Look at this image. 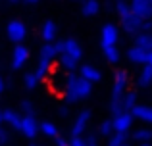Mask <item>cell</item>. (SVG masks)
<instances>
[{
	"mask_svg": "<svg viewBox=\"0 0 152 146\" xmlns=\"http://www.w3.org/2000/svg\"><path fill=\"white\" fill-rule=\"evenodd\" d=\"M39 83H41V79L35 75V71H27L25 75H23V85H25V89H27V90L37 89Z\"/></svg>",
	"mask_w": 152,
	"mask_h": 146,
	"instance_id": "26",
	"label": "cell"
},
{
	"mask_svg": "<svg viewBox=\"0 0 152 146\" xmlns=\"http://www.w3.org/2000/svg\"><path fill=\"white\" fill-rule=\"evenodd\" d=\"M0 125H4V119H2V108H0Z\"/></svg>",
	"mask_w": 152,
	"mask_h": 146,
	"instance_id": "37",
	"label": "cell"
},
{
	"mask_svg": "<svg viewBox=\"0 0 152 146\" xmlns=\"http://www.w3.org/2000/svg\"><path fill=\"white\" fill-rule=\"evenodd\" d=\"M2 119H4V125L14 131H19V123H21V113L15 112V110H2Z\"/></svg>",
	"mask_w": 152,
	"mask_h": 146,
	"instance_id": "15",
	"label": "cell"
},
{
	"mask_svg": "<svg viewBox=\"0 0 152 146\" xmlns=\"http://www.w3.org/2000/svg\"><path fill=\"white\" fill-rule=\"evenodd\" d=\"M12 2H18V0H12Z\"/></svg>",
	"mask_w": 152,
	"mask_h": 146,
	"instance_id": "42",
	"label": "cell"
},
{
	"mask_svg": "<svg viewBox=\"0 0 152 146\" xmlns=\"http://www.w3.org/2000/svg\"><path fill=\"white\" fill-rule=\"evenodd\" d=\"M19 133H21L25 139L33 140L39 137V121L35 115H21V123H19Z\"/></svg>",
	"mask_w": 152,
	"mask_h": 146,
	"instance_id": "6",
	"label": "cell"
},
{
	"mask_svg": "<svg viewBox=\"0 0 152 146\" xmlns=\"http://www.w3.org/2000/svg\"><path fill=\"white\" fill-rule=\"evenodd\" d=\"M119 42V27L115 23H104L100 31V48L118 46Z\"/></svg>",
	"mask_w": 152,
	"mask_h": 146,
	"instance_id": "4",
	"label": "cell"
},
{
	"mask_svg": "<svg viewBox=\"0 0 152 146\" xmlns=\"http://www.w3.org/2000/svg\"><path fill=\"white\" fill-rule=\"evenodd\" d=\"M6 35H8V38H10L12 42H23L25 41V37H27V27H25V23L23 21H19V19H12L10 23H8V27H6Z\"/></svg>",
	"mask_w": 152,
	"mask_h": 146,
	"instance_id": "8",
	"label": "cell"
},
{
	"mask_svg": "<svg viewBox=\"0 0 152 146\" xmlns=\"http://www.w3.org/2000/svg\"><path fill=\"white\" fill-rule=\"evenodd\" d=\"M8 140H10V133H8V129L4 125H0V146L8 144Z\"/></svg>",
	"mask_w": 152,
	"mask_h": 146,
	"instance_id": "29",
	"label": "cell"
},
{
	"mask_svg": "<svg viewBox=\"0 0 152 146\" xmlns=\"http://www.w3.org/2000/svg\"><path fill=\"white\" fill-rule=\"evenodd\" d=\"M112 123H114V131H119V133H129L133 129V123H135V117L131 112H118L115 115H112Z\"/></svg>",
	"mask_w": 152,
	"mask_h": 146,
	"instance_id": "5",
	"label": "cell"
},
{
	"mask_svg": "<svg viewBox=\"0 0 152 146\" xmlns=\"http://www.w3.org/2000/svg\"><path fill=\"white\" fill-rule=\"evenodd\" d=\"M125 142H127V133H119V131H114L106 139V146H123Z\"/></svg>",
	"mask_w": 152,
	"mask_h": 146,
	"instance_id": "25",
	"label": "cell"
},
{
	"mask_svg": "<svg viewBox=\"0 0 152 146\" xmlns=\"http://www.w3.org/2000/svg\"><path fill=\"white\" fill-rule=\"evenodd\" d=\"M102 54L110 64H118L121 60V52H119V46H108V48H102Z\"/></svg>",
	"mask_w": 152,
	"mask_h": 146,
	"instance_id": "24",
	"label": "cell"
},
{
	"mask_svg": "<svg viewBox=\"0 0 152 146\" xmlns=\"http://www.w3.org/2000/svg\"><path fill=\"white\" fill-rule=\"evenodd\" d=\"M91 117H93L91 110H81V112L75 115V121H73V125H71V137L83 135V133L87 131V127H89V123H91Z\"/></svg>",
	"mask_w": 152,
	"mask_h": 146,
	"instance_id": "10",
	"label": "cell"
},
{
	"mask_svg": "<svg viewBox=\"0 0 152 146\" xmlns=\"http://www.w3.org/2000/svg\"><path fill=\"white\" fill-rule=\"evenodd\" d=\"M50 68H52V62H50V60H46V58H39L37 68H35L33 71H35V75H37V77L42 81V79H45V75H48Z\"/></svg>",
	"mask_w": 152,
	"mask_h": 146,
	"instance_id": "23",
	"label": "cell"
},
{
	"mask_svg": "<svg viewBox=\"0 0 152 146\" xmlns=\"http://www.w3.org/2000/svg\"><path fill=\"white\" fill-rule=\"evenodd\" d=\"M58 113H60V115H67V113H69V106H67V104L60 106V108H58Z\"/></svg>",
	"mask_w": 152,
	"mask_h": 146,
	"instance_id": "33",
	"label": "cell"
},
{
	"mask_svg": "<svg viewBox=\"0 0 152 146\" xmlns=\"http://www.w3.org/2000/svg\"><path fill=\"white\" fill-rule=\"evenodd\" d=\"M79 75H81L83 79H87V81H91L94 85V83H98L102 79V73L100 69L96 68V65H91V64H85V65H79Z\"/></svg>",
	"mask_w": 152,
	"mask_h": 146,
	"instance_id": "14",
	"label": "cell"
},
{
	"mask_svg": "<svg viewBox=\"0 0 152 146\" xmlns=\"http://www.w3.org/2000/svg\"><path fill=\"white\" fill-rule=\"evenodd\" d=\"M115 2H118V0H115Z\"/></svg>",
	"mask_w": 152,
	"mask_h": 146,
	"instance_id": "45",
	"label": "cell"
},
{
	"mask_svg": "<svg viewBox=\"0 0 152 146\" xmlns=\"http://www.w3.org/2000/svg\"><path fill=\"white\" fill-rule=\"evenodd\" d=\"M31 146H42V144H37V142H33V144H31Z\"/></svg>",
	"mask_w": 152,
	"mask_h": 146,
	"instance_id": "40",
	"label": "cell"
},
{
	"mask_svg": "<svg viewBox=\"0 0 152 146\" xmlns=\"http://www.w3.org/2000/svg\"><path fill=\"white\" fill-rule=\"evenodd\" d=\"M54 142H56V146H69V140L64 139V137H60V135L54 139Z\"/></svg>",
	"mask_w": 152,
	"mask_h": 146,
	"instance_id": "32",
	"label": "cell"
},
{
	"mask_svg": "<svg viewBox=\"0 0 152 146\" xmlns=\"http://www.w3.org/2000/svg\"><path fill=\"white\" fill-rule=\"evenodd\" d=\"M123 146H133V144H129V142H125V144H123Z\"/></svg>",
	"mask_w": 152,
	"mask_h": 146,
	"instance_id": "41",
	"label": "cell"
},
{
	"mask_svg": "<svg viewBox=\"0 0 152 146\" xmlns=\"http://www.w3.org/2000/svg\"><path fill=\"white\" fill-rule=\"evenodd\" d=\"M129 10L141 19H152V0H127Z\"/></svg>",
	"mask_w": 152,
	"mask_h": 146,
	"instance_id": "11",
	"label": "cell"
},
{
	"mask_svg": "<svg viewBox=\"0 0 152 146\" xmlns=\"http://www.w3.org/2000/svg\"><path fill=\"white\" fill-rule=\"evenodd\" d=\"M4 89H6V83H4V79L0 77V96L4 94Z\"/></svg>",
	"mask_w": 152,
	"mask_h": 146,
	"instance_id": "35",
	"label": "cell"
},
{
	"mask_svg": "<svg viewBox=\"0 0 152 146\" xmlns=\"http://www.w3.org/2000/svg\"><path fill=\"white\" fill-rule=\"evenodd\" d=\"M139 146H152V142H141Z\"/></svg>",
	"mask_w": 152,
	"mask_h": 146,
	"instance_id": "39",
	"label": "cell"
},
{
	"mask_svg": "<svg viewBox=\"0 0 152 146\" xmlns=\"http://www.w3.org/2000/svg\"><path fill=\"white\" fill-rule=\"evenodd\" d=\"M39 131H41L46 139H56V137L60 135L58 125H56L54 121H42V123H39Z\"/></svg>",
	"mask_w": 152,
	"mask_h": 146,
	"instance_id": "21",
	"label": "cell"
},
{
	"mask_svg": "<svg viewBox=\"0 0 152 146\" xmlns=\"http://www.w3.org/2000/svg\"><path fill=\"white\" fill-rule=\"evenodd\" d=\"M73 2H77V0H73Z\"/></svg>",
	"mask_w": 152,
	"mask_h": 146,
	"instance_id": "44",
	"label": "cell"
},
{
	"mask_svg": "<svg viewBox=\"0 0 152 146\" xmlns=\"http://www.w3.org/2000/svg\"><path fill=\"white\" fill-rule=\"evenodd\" d=\"M133 44L141 46V48L145 50H150L152 48V35L150 33H145V31H139L137 35H133Z\"/></svg>",
	"mask_w": 152,
	"mask_h": 146,
	"instance_id": "22",
	"label": "cell"
},
{
	"mask_svg": "<svg viewBox=\"0 0 152 146\" xmlns=\"http://www.w3.org/2000/svg\"><path fill=\"white\" fill-rule=\"evenodd\" d=\"M69 146H87V139H83V135L71 137V139H69Z\"/></svg>",
	"mask_w": 152,
	"mask_h": 146,
	"instance_id": "30",
	"label": "cell"
},
{
	"mask_svg": "<svg viewBox=\"0 0 152 146\" xmlns=\"http://www.w3.org/2000/svg\"><path fill=\"white\" fill-rule=\"evenodd\" d=\"M150 35H152V29H150Z\"/></svg>",
	"mask_w": 152,
	"mask_h": 146,
	"instance_id": "43",
	"label": "cell"
},
{
	"mask_svg": "<svg viewBox=\"0 0 152 146\" xmlns=\"http://www.w3.org/2000/svg\"><path fill=\"white\" fill-rule=\"evenodd\" d=\"M129 89V73L119 69V71L114 73V83H112V102H119V96H121L125 90Z\"/></svg>",
	"mask_w": 152,
	"mask_h": 146,
	"instance_id": "3",
	"label": "cell"
},
{
	"mask_svg": "<svg viewBox=\"0 0 152 146\" xmlns=\"http://www.w3.org/2000/svg\"><path fill=\"white\" fill-rule=\"evenodd\" d=\"M150 29H152V19H142L141 31H145V33H150Z\"/></svg>",
	"mask_w": 152,
	"mask_h": 146,
	"instance_id": "31",
	"label": "cell"
},
{
	"mask_svg": "<svg viewBox=\"0 0 152 146\" xmlns=\"http://www.w3.org/2000/svg\"><path fill=\"white\" fill-rule=\"evenodd\" d=\"M93 92V83L83 79L79 73L71 71L66 75L64 79V86H62V94L66 98L67 104H73V102H79V100H85V98L91 96Z\"/></svg>",
	"mask_w": 152,
	"mask_h": 146,
	"instance_id": "2",
	"label": "cell"
},
{
	"mask_svg": "<svg viewBox=\"0 0 152 146\" xmlns=\"http://www.w3.org/2000/svg\"><path fill=\"white\" fill-rule=\"evenodd\" d=\"M54 46H56V52H58L56 58L60 62V68L67 73L77 71L83 60V46L75 38H66V41L54 42Z\"/></svg>",
	"mask_w": 152,
	"mask_h": 146,
	"instance_id": "1",
	"label": "cell"
},
{
	"mask_svg": "<svg viewBox=\"0 0 152 146\" xmlns=\"http://www.w3.org/2000/svg\"><path fill=\"white\" fill-rule=\"evenodd\" d=\"M131 113H133V117L137 121H141V123L145 125H152V106L150 104H135L133 110H131Z\"/></svg>",
	"mask_w": 152,
	"mask_h": 146,
	"instance_id": "13",
	"label": "cell"
},
{
	"mask_svg": "<svg viewBox=\"0 0 152 146\" xmlns=\"http://www.w3.org/2000/svg\"><path fill=\"white\" fill-rule=\"evenodd\" d=\"M119 21H121V29H123V33H127V35H137L139 31H141V25H142V19L139 17V15H135L133 12H127V14H123L121 17H119Z\"/></svg>",
	"mask_w": 152,
	"mask_h": 146,
	"instance_id": "7",
	"label": "cell"
},
{
	"mask_svg": "<svg viewBox=\"0 0 152 146\" xmlns=\"http://www.w3.org/2000/svg\"><path fill=\"white\" fill-rule=\"evenodd\" d=\"M19 113L21 115H35V104L31 100H23L19 104Z\"/></svg>",
	"mask_w": 152,
	"mask_h": 146,
	"instance_id": "28",
	"label": "cell"
},
{
	"mask_svg": "<svg viewBox=\"0 0 152 146\" xmlns=\"http://www.w3.org/2000/svg\"><path fill=\"white\" fill-rule=\"evenodd\" d=\"M146 64H148V65H152V48L148 50V54H146Z\"/></svg>",
	"mask_w": 152,
	"mask_h": 146,
	"instance_id": "36",
	"label": "cell"
},
{
	"mask_svg": "<svg viewBox=\"0 0 152 146\" xmlns=\"http://www.w3.org/2000/svg\"><path fill=\"white\" fill-rule=\"evenodd\" d=\"M41 37L45 42H54L56 37H58V25H56L52 19L45 21V25L41 27Z\"/></svg>",
	"mask_w": 152,
	"mask_h": 146,
	"instance_id": "17",
	"label": "cell"
},
{
	"mask_svg": "<svg viewBox=\"0 0 152 146\" xmlns=\"http://www.w3.org/2000/svg\"><path fill=\"white\" fill-rule=\"evenodd\" d=\"M87 146H98V142H96V137H94V135H93V137H91V135L87 137Z\"/></svg>",
	"mask_w": 152,
	"mask_h": 146,
	"instance_id": "34",
	"label": "cell"
},
{
	"mask_svg": "<svg viewBox=\"0 0 152 146\" xmlns=\"http://www.w3.org/2000/svg\"><path fill=\"white\" fill-rule=\"evenodd\" d=\"M31 52L23 42H18L14 46V52H12V69H21L25 68V64L29 62Z\"/></svg>",
	"mask_w": 152,
	"mask_h": 146,
	"instance_id": "9",
	"label": "cell"
},
{
	"mask_svg": "<svg viewBox=\"0 0 152 146\" xmlns=\"http://www.w3.org/2000/svg\"><path fill=\"white\" fill-rule=\"evenodd\" d=\"M131 139L137 144L141 142H152V129L150 127H137L133 133H131Z\"/></svg>",
	"mask_w": 152,
	"mask_h": 146,
	"instance_id": "20",
	"label": "cell"
},
{
	"mask_svg": "<svg viewBox=\"0 0 152 146\" xmlns=\"http://www.w3.org/2000/svg\"><path fill=\"white\" fill-rule=\"evenodd\" d=\"M139 102V94L137 90H129L127 89L125 92L119 96V106H121V110H125V112H131L133 110V106Z\"/></svg>",
	"mask_w": 152,
	"mask_h": 146,
	"instance_id": "16",
	"label": "cell"
},
{
	"mask_svg": "<svg viewBox=\"0 0 152 146\" xmlns=\"http://www.w3.org/2000/svg\"><path fill=\"white\" fill-rule=\"evenodd\" d=\"M146 54H148V50H145V48H141V46L133 44V46L127 48L125 58H127V62L133 64V65H145L146 64Z\"/></svg>",
	"mask_w": 152,
	"mask_h": 146,
	"instance_id": "12",
	"label": "cell"
},
{
	"mask_svg": "<svg viewBox=\"0 0 152 146\" xmlns=\"http://www.w3.org/2000/svg\"><path fill=\"white\" fill-rule=\"evenodd\" d=\"M114 133V123H112V119H104L100 125H98V135L104 137V139H108V137Z\"/></svg>",
	"mask_w": 152,
	"mask_h": 146,
	"instance_id": "27",
	"label": "cell"
},
{
	"mask_svg": "<svg viewBox=\"0 0 152 146\" xmlns=\"http://www.w3.org/2000/svg\"><path fill=\"white\" fill-rule=\"evenodd\" d=\"M137 86H141V89L152 86V65L148 64L141 65V71L137 75Z\"/></svg>",
	"mask_w": 152,
	"mask_h": 146,
	"instance_id": "18",
	"label": "cell"
},
{
	"mask_svg": "<svg viewBox=\"0 0 152 146\" xmlns=\"http://www.w3.org/2000/svg\"><path fill=\"white\" fill-rule=\"evenodd\" d=\"M25 2H27V4H37L39 0H25Z\"/></svg>",
	"mask_w": 152,
	"mask_h": 146,
	"instance_id": "38",
	"label": "cell"
},
{
	"mask_svg": "<svg viewBox=\"0 0 152 146\" xmlns=\"http://www.w3.org/2000/svg\"><path fill=\"white\" fill-rule=\"evenodd\" d=\"M81 14L85 17H94L100 14V2L98 0H83L81 4Z\"/></svg>",
	"mask_w": 152,
	"mask_h": 146,
	"instance_id": "19",
	"label": "cell"
}]
</instances>
